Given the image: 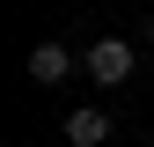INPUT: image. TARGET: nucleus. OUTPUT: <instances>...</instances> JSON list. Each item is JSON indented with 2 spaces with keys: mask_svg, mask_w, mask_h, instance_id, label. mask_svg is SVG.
I'll return each instance as SVG.
<instances>
[{
  "mask_svg": "<svg viewBox=\"0 0 154 147\" xmlns=\"http://www.w3.org/2000/svg\"><path fill=\"white\" fill-rule=\"evenodd\" d=\"M73 66H81V59H73L66 44H51V37H44V44L29 52V81H44V88H51V81H66Z\"/></svg>",
  "mask_w": 154,
  "mask_h": 147,
  "instance_id": "obj_2",
  "label": "nucleus"
},
{
  "mask_svg": "<svg viewBox=\"0 0 154 147\" xmlns=\"http://www.w3.org/2000/svg\"><path fill=\"white\" fill-rule=\"evenodd\" d=\"M147 37H154V15H147Z\"/></svg>",
  "mask_w": 154,
  "mask_h": 147,
  "instance_id": "obj_4",
  "label": "nucleus"
},
{
  "mask_svg": "<svg viewBox=\"0 0 154 147\" xmlns=\"http://www.w3.org/2000/svg\"><path fill=\"white\" fill-rule=\"evenodd\" d=\"M132 66H140V52L125 44V37H95V44L81 52V74L95 88H118V81H132Z\"/></svg>",
  "mask_w": 154,
  "mask_h": 147,
  "instance_id": "obj_1",
  "label": "nucleus"
},
{
  "mask_svg": "<svg viewBox=\"0 0 154 147\" xmlns=\"http://www.w3.org/2000/svg\"><path fill=\"white\" fill-rule=\"evenodd\" d=\"M66 140H73V147H103V140H110V110H103V103L66 110Z\"/></svg>",
  "mask_w": 154,
  "mask_h": 147,
  "instance_id": "obj_3",
  "label": "nucleus"
}]
</instances>
